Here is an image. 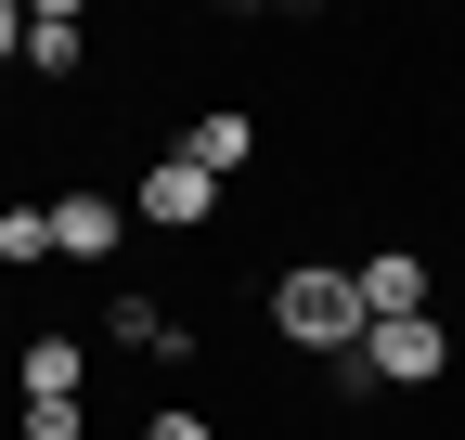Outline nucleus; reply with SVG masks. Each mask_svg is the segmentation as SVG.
Masks as SVG:
<instances>
[{"label": "nucleus", "mask_w": 465, "mask_h": 440, "mask_svg": "<svg viewBox=\"0 0 465 440\" xmlns=\"http://www.w3.org/2000/svg\"><path fill=\"white\" fill-rule=\"evenodd\" d=\"M272 324H284V337H298V350H362L375 337V311H362V272H336V259H298V272H284V285H272Z\"/></svg>", "instance_id": "1"}, {"label": "nucleus", "mask_w": 465, "mask_h": 440, "mask_svg": "<svg viewBox=\"0 0 465 440\" xmlns=\"http://www.w3.org/2000/svg\"><path fill=\"white\" fill-rule=\"evenodd\" d=\"M130 220H155V234H194V220H220V182L194 169L182 143H168L155 169H143V195H130Z\"/></svg>", "instance_id": "2"}, {"label": "nucleus", "mask_w": 465, "mask_h": 440, "mask_svg": "<svg viewBox=\"0 0 465 440\" xmlns=\"http://www.w3.org/2000/svg\"><path fill=\"white\" fill-rule=\"evenodd\" d=\"M440 363H452V337H440L427 311H414V324H375V337H362V375H388V389H427Z\"/></svg>", "instance_id": "3"}, {"label": "nucleus", "mask_w": 465, "mask_h": 440, "mask_svg": "<svg viewBox=\"0 0 465 440\" xmlns=\"http://www.w3.org/2000/svg\"><path fill=\"white\" fill-rule=\"evenodd\" d=\"M116 234H130L116 195H52V259H116Z\"/></svg>", "instance_id": "4"}, {"label": "nucleus", "mask_w": 465, "mask_h": 440, "mask_svg": "<svg viewBox=\"0 0 465 440\" xmlns=\"http://www.w3.org/2000/svg\"><path fill=\"white\" fill-rule=\"evenodd\" d=\"M362 311H375V324H414V311H427V259H414V246H375V259H362Z\"/></svg>", "instance_id": "5"}, {"label": "nucleus", "mask_w": 465, "mask_h": 440, "mask_svg": "<svg viewBox=\"0 0 465 440\" xmlns=\"http://www.w3.org/2000/svg\"><path fill=\"white\" fill-rule=\"evenodd\" d=\"M78 52H91L78 0H39V14H26V65H39V78H78Z\"/></svg>", "instance_id": "6"}, {"label": "nucleus", "mask_w": 465, "mask_h": 440, "mask_svg": "<svg viewBox=\"0 0 465 440\" xmlns=\"http://www.w3.org/2000/svg\"><path fill=\"white\" fill-rule=\"evenodd\" d=\"M182 155H194V169H207V182H232V169H246V155H259V130H246V117H232V104H207V117L182 130Z\"/></svg>", "instance_id": "7"}, {"label": "nucleus", "mask_w": 465, "mask_h": 440, "mask_svg": "<svg viewBox=\"0 0 465 440\" xmlns=\"http://www.w3.org/2000/svg\"><path fill=\"white\" fill-rule=\"evenodd\" d=\"M26 402H78V337H26Z\"/></svg>", "instance_id": "8"}, {"label": "nucleus", "mask_w": 465, "mask_h": 440, "mask_svg": "<svg viewBox=\"0 0 465 440\" xmlns=\"http://www.w3.org/2000/svg\"><path fill=\"white\" fill-rule=\"evenodd\" d=\"M0 259H52V207H0Z\"/></svg>", "instance_id": "9"}, {"label": "nucleus", "mask_w": 465, "mask_h": 440, "mask_svg": "<svg viewBox=\"0 0 465 440\" xmlns=\"http://www.w3.org/2000/svg\"><path fill=\"white\" fill-rule=\"evenodd\" d=\"M14 427H26V440H78V402H26Z\"/></svg>", "instance_id": "10"}, {"label": "nucleus", "mask_w": 465, "mask_h": 440, "mask_svg": "<svg viewBox=\"0 0 465 440\" xmlns=\"http://www.w3.org/2000/svg\"><path fill=\"white\" fill-rule=\"evenodd\" d=\"M143 440H220V427H207V415H182V402H168V415H155Z\"/></svg>", "instance_id": "11"}, {"label": "nucleus", "mask_w": 465, "mask_h": 440, "mask_svg": "<svg viewBox=\"0 0 465 440\" xmlns=\"http://www.w3.org/2000/svg\"><path fill=\"white\" fill-rule=\"evenodd\" d=\"M14 52H26V14H14V0H0V65H14Z\"/></svg>", "instance_id": "12"}]
</instances>
